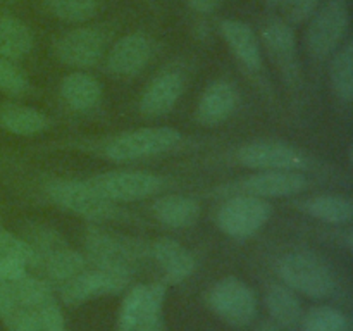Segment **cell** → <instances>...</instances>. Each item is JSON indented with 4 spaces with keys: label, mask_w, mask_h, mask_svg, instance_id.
I'll return each mask as SVG.
<instances>
[{
    "label": "cell",
    "mask_w": 353,
    "mask_h": 331,
    "mask_svg": "<svg viewBox=\"0 0 353 331\" xmlns=\"http://www.w3.org/2000/svg\"><path fill=\"white\" fill-rule=\"evenodd\" d=\"M296 205L307 216L327 224H347L353 216V203L341 195H316Z\"/></svg>",
    "instance_id": "484cf974"
},
{
    "label": "cell",
    "mask_w": 353,
    "mask_h": 331,
    "mask_svg": "<svg viewBox=\"0 0 353 331\" xmlns=\"http://www.w3.org/2000/svg\"><path fill=\"white\" fill-rule=\"evenodd\" d=\"M350 26L347 0H327L310 17L307 30V50L317 61L331 57L343 43Z\"/></svg>",
    "instance_id": "3957f363"
},
{
    "label": "cell",
    "mask_w": 353,
    "mask_h": 331,
    "mask_svg": "<svg viewBox=\"0 0 353 331\" xmlns=\"http://www.w3.org/2000/svg\"><path fill=\"white\" fill-rule=\"evenodd\" d=\"M221 33L231 48L234 57L250 71L262 69L261 41L250 24L238 19H224L221 23Z\"/></svg>",
    "instance_id": "d6986e66"
},
{
    "label": "cell",
    "mask_w": 353,
    "mask_h": 331,
    "mask_svg": "<svg viewBox=\"0 0 353 331\" xmlns=\"http://www.w3.org/2000/svg\"><path fill=\"white\" fill-rule=\"evenodd\" d=\"M37 268V254L23 238L0 228V281H16Z\"/></svg>",
    "instance_id": "ac0fdd59"
},
{
    "label": "cell",
    "mask_w": 353,
    "mask_h": 331,
    "mask_svg": "<svg viewBox=\"0 0 353 331\" xmlns=\"http://www.w3.org/2000/svg\"><path fill=\"white\" fill-rule=\"evenodd\" d=\"M186 2H188V6L192 7L193 10H196V12L209 14L214 12V10L221 6L223 0H186Z\"/></svg>",
    "instance_id": "836d02e7"
},
{
    "label": "cell",
    "mask_w": 353,
    "mask_h": 331,
    "mask_svg": "<svg viewBox=\"0 0 353 331\" xmlns=\"http://www.w3.org/2000/svg\"><path fill=\"white\" fill-rule=\"evenodd\" d=\"M300 331H350L348 317L331 305H314L300 321Z\"/></svg>",
    "instance_id": "f1b7e54d"
},
{
    "label": "cell",
    "mask_w": 353,
    "mask_h": 331,
    "mask_svg": "<svg viewBox=\"0 0 353 331\" xmlns=\"http://www.w3.org/2000/svg\"><path fill=\"white\" fill-rule=\"evenodd\" d=\"M48 9L65 23H85L99 12V0H47Z\"/></svg>",
    "instance_id": "f546056e"
},
{
    "label": "cell",
    "mask_w": 353,
    "mask_h": 331,
    "mask_svg": "<svg viewBox=\"0 0 353 331\" xmlns=\"http://www.w3.org/2000/svg\"><path fill=\"white\" fill-rule=\"evenodd\" d=\"M261 40L288 78L296 74V40L290 23L272 17L262 24Z\"/></svg>",
    "instance_id": "9a60e30c"
},
{
    "label": "cell",
    "mask_w": 353,
    "mask_h": 331,
    "mask_svg": "<svg viewBox=\"0 0 353 331\" xmlns=\"http://www.w3.org/2000/svg\"><path fill=\"white\" fill-rule=\"evenodd\" d=\"M48 124V117L34 107L12 102L0 106V128L12 134L33 137L47 130Z\"/></svg>",
    "instance_id": "d4e9b609"
},
{
    "label": "cell",
    "mask_w": 353,
    "mask_h": 331,
    "mask_svg": "<svg viewBox=\"0 0 353 331\" xmlns=\"http://www.w3.org/2000/svg\"><path fill=\"white\" fill-rule=\"evenodd\" d=\"M272 214L271 203L254 195H236L226 200L217 212V226L226 237L247 240L265 226Z\"/></svg>",
    "instance_id": "52a82bcc"
},
{
    "label": "cell",
    "mask_w": 353,
    "mask_h": 331,
    "mask_svg": "<svg viewBox=\"0 0 353 331\" xmlns=\"http://www.w3.org/2000/svg\"><path fill=\"white\" fill-rule=\"evenodd\" d=\"M131 274L107 271V269H83L71 279L61 285V299L65 305L76 307L100 299V297L119 295L130 285Z\"/></svg>",
    "instance_id": "9c48e42d"
},
{
    "label": "cell",
    "mask_w": 353,
    "mask_h": 331,
    "mask_svg": "<svg viewBox=\"0 0 353 331\" xmlns=\"http://www.w3.org/2000/svg\"><path fill=\"white\" fill-rule=\"evenodd\" d=\"M164 302L162 283L133 286L119 307L116 331H155L161 324Z\"/></svg>",
    "instance_id": "5b68a950"
},
{
    "label": "cell",
    "mask_w": 353,
    "mask_h": 331,
    "mask_svg": "<svg viewBox=\"0 0 353 331\" xmlns=\"http://www.w3.org/2000/svg\"><path fill=\"white\" fill-rule=\"evenodd\" d=\"M236 106V88L228 81H214L200 95L199 106H196V119L203 126H217L230 119Z\"/></svg>",
    "instance_id": "2e32d148"
},
{
    "label": "cell",
    "mask_w": 353,
    "mask_h": 331,
    "mask_svg": "<svg viewBox=\"0 0 353 331\" xmlns=\"http://www.w3.org/2000/svg\"><path fill=\"white\" fill-rule=\"evenodd\" d=\"M155 219L164 226L172 228V230H183L190 228L199 221L200 203L192 197L185 195H162L152 205Z\"/></svg>",
    "instance_id": "603a6c76"
},
{
    "label": "cell",
    "mask_w": 353,
    "mask_h": 331,
    "mask_svg": "<svg viewBox=\"0 0 353 331\" xmlns=\"http://www.w3.org/2000/svg\"><path fill=\"white\" fill-rule=\"evenodd\" d=\"M38 321H40V331H68L62 310L55 299H50L38 309Z\"/></svg>",
    "instance_id": "d6a6232c"
},
{
    "label": "cell",
    "mask_w": 353,
    "mask_h": 331,
    "mask_svg": "<svg viewBox=\"0 0 353 331\" xmlns=\"http://www.w3.org/2000/svg\"><path fill=\"white\" fill-rule=\"evenodd\" d=\"M265 2H268V3H278L279 0H265Z\"/></svg>",
    "instance_id": "d590c367"
},
{
    "label": "cell",
    "mask_w": 353,
    "mask_h": 331,
    "mask_svg": "<svg viewBox=\"0 0 353 331\" xmlns=\"http://www.w3.org/2000/svg\"><path fill=\"white\" fill-rule=\"evenodd\" d=\"M30 86L26 74L10 59L0 57V92L6 95H21Z\"/></svg>",
    "instance_id": "4dcf8cb0"
},
{
    "label": "cell",
    "mask_w": 353,
    "mask_h": 331,
    "mask_svg": "<svg viewBox=\"0 0 353 331\" xmlns=\"http://www.w3.org/2000/svg\"><path fill=\"white\" fill-rule=\"evenodd\" d=\"M47 195L55 205L86 219H110L114 203L103 199L88 179H55L47 185Z\"/></svg>",
    "instance_id": "8992f818"
},
{
    "label": "cell",
    "mask_w": 353,
    "mask_h": 331,
    "mask_svg": "<svg viewBox=\"0 0 353 331\" xmlns=\"http://www.w3.org/2000/svg\"><path fill=\"white\" fill-rule=\"evenodd\" d=\"M107 37L102 30L92 26L76 28L62 34L54 45V54L59 62L69 68H92L105 52Z\"/></svg>",
    "instance_id": "8fae6325"
},
{
    "label": "cell",
    "mask_w": 353,
    "mask_h": 331,
    "mask_svg": "<svg viewBox=\"0 0 353 331\" xmlns=\"http://www.w3.org/2000/svg\"><path fill=\"white\" fill-rule=\"evenodd\" d=\"M254 331H281L278 326H276L272 321H262V323L257 324Z\"/></svg>",
    "instance_id": "e575fe53"
},
{
    "label": "cell",
    "mask_w": 353,
    "mask_h": 331,
    "mask_svg": "<svg viewBox=\"0 0 353 331\" xmlns=\"http://www.w3.org/2000/svg\"><path fill=\"white\" fill-rule=\"evenodd\" d=\"M183 90H185V78L179 72H164L147 86L141 95L140 110L150 117L164 116L181 99Z\"/></svg>",
    "instance_id": "e0dca14e"
},
{
    "label": "cell",
    "mask_w": 353,
    "mask_h": 331,
    "mask_svg": "<svg viewBox=\"0 0 353 331\" xmlns=\"http://www.w3.org/2000/svg\"><path fill=\"white\" fill-rule=\"evenodd\" d=\"M181 141V133L174 128L148 126L126 131L107 143L105 155L114 162H131L155 157L172 150Z\"/></svg>",
    "instance_id": "7a4b0ae2"
},
{
    "label": "cell",
    "mask_w": 353,
    "mask_h": 331,
    "mask_svg": "<svg viewBox=\"0 0 353 331\" xmlns=\"http://www.w3.org/2000/svg\"><path fill=\"white\" fill-rule=\"evenodd\" d=\"M236 159L241 166L255 171H272V169L302 171L307 166V157L303 152L278 140L250 141L236 152Z\"/></svg>",
    "instance_id": "30bf717a"
},
{
    "label": "cell",
    "mask_w": 353,
    "mask_h": 331,
    "mask_svg": "<svg viewBox=\"0 0 353 331\" xmlns=\"http://www.w3.org/2000/svg\"><path fill=\"white\" fill-rule=\"evenodd\" d=\"M93 188L109 202H137L161 192L162 178L147 171H117L100 172L88 179Z\"/></svg>",
    "instance_id": "ba28073f"
},
{
    "label": "cell",
    "mask_w": 353,
    "mask_h": 331,
    "mask_svg": "<svg viewBox=\"0 0 353 331\" xmlns=\"http://www.w3.org/2000/svg\"><path fill=\"white\" fill-rule=\"evenodd\" d=\"M61 97L71 109L90 110L102 99V86L95 76L74 71L61 81Z\"/></svg>",
    "instance_id": "cb8c5ba5"
},
{
    "label": "cell",
    "mask_w": 353,
    "mask_h": 331,
    "mask_svg": "<svg viewBox=\"0 0 353 331\" xmlns=\"http://www.w3.org/2000/svg\"><path fill=\"white\" fill-rule=\"evenodd\" d=\"M152 57V41L143 33H130L117 40L107 54V69L116 76L138 74Z\"/></svg>",
    "instance_id": "5bb4252c"
},
{
    "label": "cell",
    "mask_w": 353,
    "mask_h": 331,
    "mask_svg": "<svg viewBox=\"0 0 353 331\" xmlns=\"http://www.w3.org/2000/svg\"><path fill=\"white\" fill-rule=\"evenodd\" d=\"M85 248L86 259L95 268L131 274L137 248L130 240L117 238L103 230L90 228L85 237Z\"/></svg>",
    "instance_id": "7c38bea8"
},
{
    "label": "cell",
    "mask_w": 353,
    "mask_h": 331,
    "mask_svg": "<svg viewBox=\"0 0 353 331\" xmlns=\"http://www.w3.org/2000/svg\"><path fill=\"white\" fill-rule=\"evenodd\" d=\"M207 303L223 323L233 328L248 326L257 316L254 290L236 276H226L214 283L207 295Z\"/></svg>",
    "instance_id": "277c9868"
},
{
    "label": "cell",
    "mask_w": 353,
    "mask_h": 331,
    "mask_svg": "<svg viewBox=\"0 0 353 331\" xmlns=\"http://www.w3.org/2000/svg\"><path fill=\"white\" fill-rule=\"evenodd\" d=\"M307 188V176L302 171L290 169H272V171H257L241 183V190L247 195L261 199H281L292 197Z\"/></svg>",
    "instance_id": "4fadbf2b"
},
{
    "label": "cell",
    "mask_w": 353,
    "mask_h": 331,
    "mask_svg": "<svg viewBox=\"0 0 353 331\" xmlns=\"http://www.w3.org/2000/svg\"><path fill=\"white\" fill-rule=\"evenodd\" d=\"M152 255L159 268L164 271L169 283H181L188 279L195 271V257L192 252L172 238H159L152 245Z\"/></svg>",
    "instance_id": "44dd1931"
},
{
    "label": "cell",
    "mask_w": 353,
    "mask_h": 331,
    "mask_svg": "<svg viewBox=\"0 0 353 331\" xmlns=\"http://www.w3.org/2000/svg\"><path fill=\"white\" fill-rule=\"evenodd\" d=\"M330 79L338 99L345 103L353 100V43L345 41L333 54L330 64Z\"/></svg>",
    "instance_id": "83f0119b"
},
{
    "label": "cell",
    "mask_w": 353,
    "mask_h": 331,
    "mask_svg": "<svg viewBox=\"0 0 353 331\" xmlns=\"http://www.w3.org/2000/svg\"><path fill=\"white\" fill-rule=\"evenodd\" d=\"M33 33L23 21L10 16H0V57H26L33 50Z\"/></svg>",
    "instance_id": "4316f807"
},
{
    "label": "cell",
    "mask_w": 353,
    "mask_h": 331,
    "mask_svg": "<svg viewBox=\"0 0 353 331\" xmlns=\"http://www.w3.org/2000/svg\"><path fill=\"white\" fill-rule=\"evenodd\" d=\"M265 309L271 321L279 330H296L302 321V302L292 288L283 283H272L268 286L264 295Z\"/></svg>",
    "instance_id": "7402d4cb"
},
{
    "label": "cell",
    "mask_w": 353,
    "mask_h": 331,
    "mask_svg": "<svg viewBox=\"0 0 353 331\" xmlns=\"http://www.w3.org/2000/svg\"><path fill=\"white\" fill-rule=\"evenodd\" d=\"M321 2H323V0H281L286 23H305V21H309L310 17H312V14L319 9Z\"/></svg>",
    "instance_id": "1f68e13d"
},
{
    "label": "cell",
    "mask_w": 353,
    "mask_h": 331,
    "mask_svg": "<svg viewBox=\"0 0 353 331\" xmlns=\"http://www.w3.org/2000/svg\"><path fill=\"white\" fill-rule=\"evenodd\" d=\"M283 285L312 300H324L336 288V279L330 265L316 254L305 250L290 252L278 262Z\"/></svg>",
    "instance_id": "6da1fadb"
},
{
    "label": "cell",
    "mask_w": 353,
    "mask_h": 331,
    "mask_svg": "<svg viewBox=\"0 0 353 331\" xmlns=\"http://www.w3.org/2000/svg\"><path fill=\"white\" fill-rule=\"evenodd\" d=\"M0 321L7 331H40L38 310L19 295L12 281H0Z\"/></svg>",
    "instance_id": "ffe728a7"
}]
</instances>
